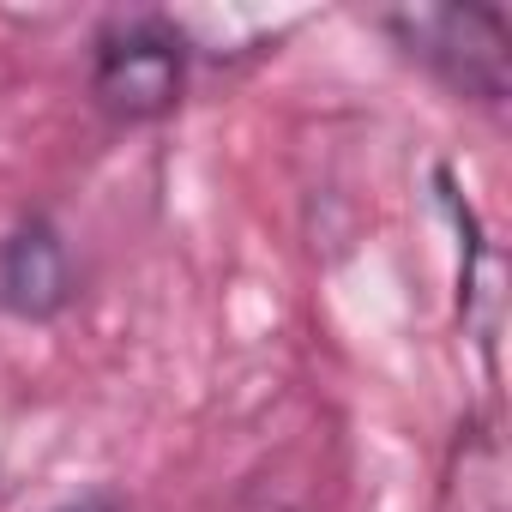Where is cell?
Wrapping results in <instances>:
<instances>
[{"label": "cell", "instance_id": "obj_4", "mask_svg": "<svg viewBox=\"0 0 512 512\" xmlns=\"http://www.w3.org/2000/svg\"><path fill=\"white\" fill-rule=\"evenodd\" d=\"M61 512H109L103 500H79V506H61Z\"/></svg>", "mask_w": 512, "mask_h": 512}, {"label": "cell", "instance_id": "obj_2", "mask_svg": "<svg viewBox=\"0 0 512 512\" xmlns=\"http://www.w3.org/2000/svg\"><path fill=\"white\" fill-rule=\"evenodd\" d=\"M380 31H392L398 49L458 97L470 103L506 97V19L494 7H404L380 13Z\"/></svg>", "mask_w": 512, "mask_h": 512}, {"label": "cell", "instance_id": "obj_3", "mask_svg": "<svg viewBox=\"0 0 512 512\" xmlns=\"http://www.w3.org/2000/svg\"><path fill=\"white\" fill-rule=\"evenodd\" d=\"M79 278H73V247L55 229V217L31 211L0 235V314L25 326H49L73 308Z\"/></svg>", "mask_w": 512, "mask_h": 512}, {"label": "cell", "instance_id": "obj_1", "mask_svg": "<svg viewBox=\"0 0 512 512\" xmlns=\"http://www.w3.org/2000/svg\"><path fill=\"white\" fill-rule=\"evenodd\" d=\"M187 37L169 19H115L91 49V97L109 121L145 127L175 115L187 91Z\"/></svg>", "mask_w": 512, "mask_h": 512}]
</instances>
